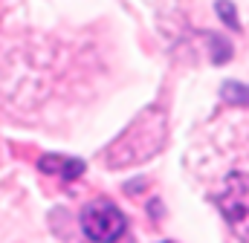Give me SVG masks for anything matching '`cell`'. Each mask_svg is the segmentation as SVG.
Wrapping results in <instances>:
<instances>
[{
  "label": "cell",
  "mask_w": 249,
  "mask_h": 243,
  "mask_svg": "<svg viewBox=\"0 0 249 243\" xmlns=\"http://www.w3.org/2000/svg\"><path fill=\"white\" fill-rule=\"evenodd\" d=\"M38 168L47 171V174H58L61 180H75V177L84 171V162L75 159V156H61V154L53 156V154H50V156H41Z\"/></svg>",
  "instance_id": "obj_3"
},
{
  "label": "cell",
  "mask_w": 249,
  "mask_h": 243,
  "mask_svg": "<svg viewBox=\"0 0 249 243\" xmlns=\"http://www.w3.org/2000/svg\"><path fill=\"white\" fill-rule=\"evenodd\" d=\"M124 214L110 200H93L81 208V229L90 241L113 243L124 235Z\"/></svg>",
  "instance_id": "obj_1"
},
{
  "label": "cell",
  "mask_w": 249,
  "mask_h": 243,
  "mask_svg": "<svg viewBox=\"0 0 249 243\" xmlns=\"http://www.w3.org/2000/svg\"><path fill=\"white\" fill-rule=\"evenodd\" d=\"M217 203H220L223 214H226L232 223L247 220L249 217V177L247 174H232V177L226 180L223 194L217 197Z\"/></svg>",
  "instance_id": "obj_2"
},
{
  "label": "cell",
  "mask_w": 249,
  "mask_h": 243,
  "mask_svg": "<svg viewBox=\"0 0 249 243\" xmlns=\"http://www.w3.org/2000/svg\"><path fill=\"white\" fill-rule=\"evenodd\" d=\"M217 12L223 15V20H226L229 26H238V20H235V9H232V3H226V0H220V3H217Z\"/></svg>",
  "instance_id": "obj_4"
},
{
  "label": "cell",
  "mask_w": 249,
  "mask_h": 243,
  "mask_svg": "<svg viewBox=\"0 0 249 243\" xmlns=\"http://www.w3.org/2000/svg\"><path fill=\"white\" fill-rule=\"evenodd\" d=\"M165 243H168V241H165Z\"/></svg>",
  "instance_id": "obj_5"
}]
</instances>
